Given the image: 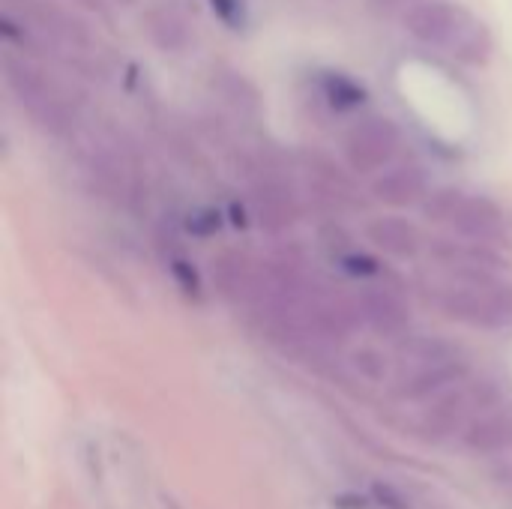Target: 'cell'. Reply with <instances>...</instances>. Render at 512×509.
<instances>
[{
    "label": "cell",
    "mask_w": 512,
    "mask_h": 509,
    "mask_svg": "<svg viewBox=\"0 0 512 509\" xmlns=\"http://www.w3.org/2000/svg\"><path fill=\"white\" fill-rule=\"evenodd\" d=\"M453 276L459 285L447 288L438 300L444 315L486 330L512 327V285L477 267H453Z\"/></svg>",
    "instance_id": "1"
},
{
    "label": "cell",
    "mask_w": 512,
    "mask_h": 509,
    "mask_svg": "<svg viewBox=\"0 0 512 509\" xmlns=\"http://www.w3.org/2000/svg\"><path fill=\"white\" fill-rule=\"evenodd\" d=\"M3 75H6V87L15 93L21 108H27L30 117L42 129H48L54 135H66L72 129V117H69L66 102L54 93V87L48 84V78L42 72H36L24 60L3 57Z\"/></svg>",
    "instance_id": "2"
},
{
    "label": "cell",
    "mask_w": 512,
    "mask_h": 509,
    "mask_svg": "<svg viewBox=\"0 0 512 509\" xmlns=\"http://www.w3.org/2000/svg\"><path fill=\"white\" fill-rule=\"evenodd\" d=\"M399 150V129L390 117L372 114L357 120L345 135V156L354 171H381Z\"/></svg>",
    "instance_id": "3"
},
{
    "label": "cell",
    "mask_w": 512,
    "mask_h": 509,
    "mask_svg": "<svg viewBox=\"0 0 512 509\" xmlns=\"http://www.w3.org/2000/svg\"><path fill=\"white\" fill-rule=\"evenodd\" d=\"M252 213L258 219V225L270 234H282L288 231L297 219H300V204L291 192V186L276 177V174H258L252 180Z\"/></svg>",
    "instance_id": "4"
},
{
    "label": "cell",
    "mask_w": 512,
    "mask_h": 509,
    "mask_svg": "<svg viewBox=\"0 0 512 509\" xmlns=\"http://www.w3.org/2000/svg\"><path fill=\"white\" fill-rule=\"evenodd\" d=\"M465 15H468V9L462 3L426 0V3H417L405 12V27L423 45H435V48L447 51L453 36L459 33V27L465 21Z\"/></svg>",
    "instance_id": "5"
},
{
    "label": "cell",
    "mask_w": 512,
    "mask_h": 509,
    "mask_svg": "<svg viewBox=\"0 0 512 509\" xmlns=\"http://www.w3.org/2000/svg\"><path fill=\"white\" fill-rule=\"evenodd\" d=\"M450 225L474 243L504 246L510 240V225L504 210L486 195H465Z\"/></svg>",
    "instance_id": "6"
},
{
    "label": "cell",
    "mask_w": 512,
    "mask_h": 509,
    "mask_svg": "<svg viewBox=\"0 0 512 509\" xmlns=\"http://www.w3.org/2000/svg\"><path fill=\"white\" fill-rule=\"evenodd\" d=\"M210 279L216 291L231 303H249L258 300V258H249L237 249H222L210 258Z\"/></svg>",
    "instance_id": "7"
},
{
    "label": "cell",
    "mask_w": 512,
    "mask_h": 509,
    "mask_svg": "<svg viewBox=\"0 0 512 509\" xmlns=\"http://www.w3.org/2000/svg\"><path fill=\"white\" fill-rule=\"evenodd\" d=\"M357 306L360 318L381 336H402L408 330V306L387 288H366Z\"/></svg>",
    "instance_id": "8"
},
{
    "label": "cell",
    "mask_w": 512,
    "mask_h": 509,
    "mask_svg": "<svg viewBox=\"0 0 512 509\" xmlns=\"http://www.w3.org/2000/svg\"><path fill=\"white\" fill-rule=\"evenodd\" d=\"M372 195L378 201L390 204V207H411V204L426 201V195H429V177L417 165H402V168H393V171L381 174L372 183Z\"/></svg>",
    "instance_id": "9"
},
{
    "label": "cell",
    "mask_w": 512,
    "mask_h": 509,
    "mask_svg": "<svg viewBox=\"0 0 512 509\" xmlns=\"http://www.w3.org/2000/svg\"><path fill=\"white\" fill-rule=\"evenodd\" d=\"M366 237L369 243H375L381 252L393 255V258H414L423 246L420 231L399 216H378L366 225Z\"/></svg>",
    "instance_id": "10"
},
{
    "label": "cell",
    "mask_w": 512,
    "mask_h": 509,
    "mask_svg": "<svg viewBox=\"0 0 512 509\" xmlns=\"http://www.w3.org/2000/svg\"><path fill=\"white\" fill-rule=\"evenodd\" d=\"M492 48H495V42H492V33H489L486 21H480L474 12H468L459 33L453 36L447 54L456 57L459 63H468V66H486L489 57H492Z\"/></svg>",
    "instance_id": "11"
},
{
    "label": "cell",
    "mask_w": 512,
    "mask_h": 509,
    "mask_svg": "<svg viewBox=\"0 0 512 509\" xmlns=\"http://www.w3.org/2000/svg\"><path fill=\"white\" fill-rule=\"evenodd\" d=\"M213 90L222 96L225 105H231L243 117H258L261 114V93L258 87L237 69H213Z\"/></svg>",
    "instance_id": "12"
},
{
    "label": "cell",
    "mask_w": 512,
    "mask_h": 509,
    "mask_svg": "<svg viewBox=\"0 0 512 509\" xmlns=\"http://www.w3.org/2000/svg\"><path fill=\"white\" fill-rule=\"evenodd\" d=\"M303 159L309 165V174L318 180V186L333 201H357V189H354L351 177L339 165H333V159H327L324 153H309V150L303 153Z\"/></svg>",
    "instance_id": "13"
},
{
    "label": "cell",
    "mask_w": 512,
    "mask_h": 509,
    "mask_svg": "<svg viewBox=\"0 0 512 509\" xmlns=\"http://www.w3.org/2000/svg\"><path fill=\"white\" fill-rule=\"evenodd\" d=\"M147 36L162 51H180L189 42L186 21L174 9H153L147 15Z\"/></svg>",
    "instance_id": "14"
},
{
    "label": "cell",
    "mask_w": 512,
    "mask_h": 509,
    "mask_svg": "<svg viewBox=\"0 0 512 509\" xmlns=\"http://www.w3.org/2000/svg\"><path fill=\"white\" fill-rule=\"evenodd\" d=\"M399 351H402V357L420 363V369H423V366L456 363V354H459V348L450 345V342L441 339V336H411V339H405V342L399 345Z\"/></svg>",
    "instance_id": "15"
},
{
    "label": "cell",
    "mask_w": 512,
    "mask_h": 509,
    "mask_svg": "<svg viewBox=\"0 0 512 509\" xmlns=\"http://www.w3.org/2000/svg\"><path fill=\"white\" fill-rule=\"evenodd\" d=\"M321 87H324V96L330 99V105L339 108V111L357 108L366 99V90L354 78H348L345 72H327L321 78Z\"/></svg>",
    "instance_id": "16"
},
{
    "label": "cell",
    "mask_w": 512,
    "mask_h": 509,
    "mask_svg": "<svg viewBox=\"0 0 512 509\" xmlns=\"http://www.w3.org/2000/svg\"><path fill=\"white\" fill-rule=\"evenodd\" d=\"M465 192L462 189H438V192H429L426 201H423V216L429 222H453L459 204H462Z\"/></svg>",
    "instance_id": "17"
},
{
    "label": "cell",
    "mask_w": 512,
    "mask_h": 509,
    "mask_svg": "<svg viewBox=\"0 0 512 509\" xmlns=\"http://www.w3.org/2000/svg\"><path fill=\"white\" fill-rule=\"evenodd\" d=\"M512 438V426L507 420H483L474 426L471 432V444L483 447V450H492V447H501Z\"/></svg>",
    "instance_id": "18"
},
{
    "label": "cell",
    "mask_w": 512,
    "mask_h": 509,
    "mask_svg": "<svg viewBox=\"0 0 512 509\" xmlns=\"http://www.w3.org/2000/svg\"><path fill=\"white\" fill-rule=\"evenodd\" d=\"M318 243L330 252V255H336V258H345L348 252H354L351 249V234L339 225V222H327V225H321V231H318Z\"/></svg>",
    "instance_id": "19"
},
{
    "label": "cell",
    "mask_w": 512,
    "mask_h": 509,
    "mask_svg": "<svg viewBox=\"0 0 512 509\" xmlns=\"http://www.w3.org/2000/svg\"><path fill=\"white\" fill-rule=\"evenodd\" d=\"M219 225H222V216H219L216 210H210V207L192 210L189 219H186V228H189V234H195V237H213V234L219 231Z\"/></svg>",
    "instance_id": "20"
},
{
    "label": "cell",
    "mask_w": 512,
    "mask_h": 509,
    "mask_svg": "<svg viewBox=\"0 0 512 509\" xmlns=\"http://www.w3.org/2000/svg\"><path fill=\"white\" fill-rule=\"evenodd\" d=\"M210 3H213L216 15H219L228 27L240 30V27L246 24V6H243V0H210Z\"/></svg>",
    "instance_id": "21"
},
{
    "label": "cell",
    "mask_w": 512,
    "mask_h": 509,
    "mask_svg": "<svg viewBox=\"0 0 512 509\" xmlns=\"http://www.w3.org/2000/svg\"><path fill=\"white\" fill-rule=\"evenodd\" d=\"M342 267L351 273V276H375L378 273V261L369 258V255H357V252H348L345 258H339Z\"/></svg>",
    "instance_id": "22"
},
{
    "label": "cell",
    "mask_w": 512,
    "mask_h": 509,
    "mask_svg": "<svg viewBox=\"0 0 512 509\" xmlns=\"http://www.w3.org/2000/svg\"><path fill=\"white\" fill-rule=\"evenodd\" d=\"M171 273L177 276V282H180V288L189 294V297H201V285H198V276H195V270L186 264V261H171Z\"/></svg>",
    "instance_id": "23"
},
{
    "label": "cell",
    "mask_w": 512,
    "mask_h": 509,
    "mask_svg": "<svg viewBox=\"0 0 512 509\" xmlns=\"http://www.w3.org/2000/svg\"><path fill=\"white\" fill-rule=\"evenodd\" d=\"M354 360H357V366H360L366 375H372V378H381V375H384V360H381L375 351H360Z\"/></svg>",
    "instance_id": "24"
}]
</instances>
